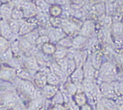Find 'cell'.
<instances>
[{
    "instance_id": "34",
    "label": "cell",
    "mask_w": 123,
    "mask_h": 110,
    "mask_svg": "<svg viewBox=\"0 0 123 110\" xmlns=\"http://www.w3.org/2000/svg\"><path fill=\"white\" fill-rule=\"evenodd\" d=\"M62 13V7L55 4L52 5H50L49 14L52 17H60L61 14Z\"/></svg>"
},
{
    "instance_id": "22",
    "label": "cell",
    "mask_w": 123,
    "mask_h": 110,
    "mask_svg": "<svg viewBox=\"0 0 123 110\" xmlns=\"http://www.w3.org/2000/svg\"><path fill=\"white\" fill-rule=\"evenodd\" d=\"M111 35H123V24L121 21L114 22L111 27Z\"/></svg>"
},
{
    "instance_id": "12",
    "label": "cell",
    "mask_w": 123,
    "mask_h": 110,
    "mask_svg": "<svg viewBox=\"0 0 123 110\" xmlns=\"http://www.w3.org/2000/svg\"><path fill=\"white\" fill-rule=\"evenodd\" d=\"M13 6L11 2L2 3L0 6V16L2 19L9 21L11 19V13H12Z\"/></svg>"
},
{
    "instance_id": "53",
    "label": "cell",
    "mask_w": 123,
    "mask_h": 110,
    "mask_svg": "<svg viewBox=\"0 0 123 110\" xmlns=\"http://www.w3.org/2000/svg\"><path fill=\"white\" fill-rule=\"evenodd\" d=\"M47 110H54L52 108H51V109H47Z\"/></svg>"
},
{
    "instance_id": "41",
    "label": "cell",
    "mask_w": 123,
    "mask_h": 110,
    "mask_svg": "<svg viewBox=\"0 0 123 110\" xmlns=\"http://www.w3.org/2000/svg\"><path fill=\"white\" fill-rule=\"evenodd\" d=\"M113 43L117 48H121L123 46V35H112Z\"/></svg>"
},
{
    "instance_id": "46",
    "label": "cell",
    "mask_w": 123,
    "mask_h": 110,
    "mask_svg": "<svg viewBox=\"0 0 123 110\" xmlns=\"http://www.w3.org/2000/svg\"><path fill=\"white\" fill-rule=\"evenodd\" d=\"M13 110H29V109H28V108H26L25 106H22V105L18 104L13 109Z\"/></svg>"
},
{
    "instance_id": "33",
    "label": "cell",
    "mask_w": 123,
    "mask_h": 110,
    "mask_svg": "<svg viewBox=\"0 0 123 110\" xmlns=\"http://www.w3.org/2000/svg\"><path fill=\"white\" fill-rule=\"evenodd\" d=\"M10 48L12 50L13 53L14 55H18V56H21V54H23L22 52L21 47H20V44H19V40H16V38L12 40V43L10 45Z\"/></svg>"
},
{
    "instance_id": "55",
    "label": "cell",
    "mask_w": 123,
    "mask_h": 110,
    "mask_svg": "<svg viewBox=\"0 0 123 110\" xmlns=\"http://www.w3.org/2000/svg\"><path fill=\"white\" fill-rule=\"evenodd\" d=\"M0 35H1V31H0Z\"/></svg>"
},
{
    "instance_id": "26",
    "label": "cell",
    "mask_w": 123,
    "mask_h": 110,
    "mask_svg": "<svg viewBox=\"0 0 123 110\" xmlns=\"http://www.w3.org/2000/svg\"><path fill=\"white\" fill-rule=\"evenodd\" d=\"M50 100H51V104L52 106L56 105V104H64V102H65V98H64L63 94L59 90Z\"/></svg>"
},
{
    "instance_id": "51",
    "label": "cell",
    "mask_w": 123,
    "mask_h": 110,
    "mask_svg": "<svg viewBox=\"0 0 123 110\" xmlns=\"http://www.w3.org/2000/svg\"><path fill=\"white\" fill-rule=\"evenodd\" d=\"M12 0H1V2H3V3H8V2H10Z\"/></svg>"
},
{
    "instance_id": "39",
    "label": "cell",
    "mask_w": 123,
    "mask_h": 110,
    "mask_svg": "<svg viewBox=\"0 0 123 110\" xmlns=\"http://www.w3.org/2000/svg\"><path fill=\"white\" fill-rule=\"evenodd\" d=\"M10 48V43L8 40L5 39L2 36L0 37V54Z\"/></svg>"
},
{
    "instance_id": "36",
    "label": "cell",
    "mask_w": 123,
    "mask_h": 110,
    "mask_svg": "<svg viewBox=\"0 0 123 110\" xmlns=\"http://www.w3.org/2000/svg\"><path fill=\"white\" fill-rule=\"evenodd\" d=\"M24 17V13L21 9L18 8V7H14L13 8L12 13H11V19L14 20H22Z\"/></svg>"
},
{
    "instance_id": "28",
    "label": "cell",
    "mask_w": 123,
    "mask_h": 110,
    "mask_svg": "<svg viewBox=\"0 0 123 110\" xmlns=\"http://www.w3.org/2000/svg\"><path fill=\"white\" fill-rule=\"evenodd\" d=\"M35 5L39 11L42 13H45L49 14V10L50 5L47 4L44 0H35Z\"/></svg>"
},
{
    "instance_id": "31",
    "label": "cell",
    "mask_w": 123,
    "mask_h": 110,
    "mask_svg": "<svg viewBox=\"0 0 123 110\" xmlns=\"http://www.w3.org/2000/svg\"><path fill=\"white\" fill-rule=\"evenodd\" d=\"M41 47L42 51L47 55H53V54L55 51V49H56L55 46H54L52 43H49V42L43 44V45L41 46Z\"/></svg>"
},
{
    "instance_id": "13",
    "label": "cell",
    "mask_w": 123,
    "mask_h": 110,
    "mask_svg": "<svg viewBox=\"0 0 123 110\" xmlns=\"http://www.w3.org/2000/svg\"><path fill=\"white\" fill-rule=\"evenodd\" d=\"M58 91V86H53L48 84H47L41 89L42 96L47 100H50Z\"/></svg>"
},
{
    "instance_id": "25",
    "label": "cell",
    "mask_w": 123,
    "mask_h": 110,
    "mask_svg": "<svg viewBox=\"0 0 123 110\" xmlns=\"http://www.w3.org/2000/svg\"><path fill=\"white\" fill-rule=\"evenodd\" d=\"M98 39L100 42L107 43L111 40V35L108 29L105 28H101L98 33Z\"/></svg>"
},
{
    "instance_id": "4",
    "label": "cell",
    "mask_w": 123,
    "mask_h": 110,
    "mask_svg": "<svg viewBox=\"0 0 123 110\" xmlns=\"http://www.w3.org/2000/svg\"><path fill=\"white\" fill-rule=\"evenodd\" d=\"M16 77V69L10 66L2 65L0 67V79L6 82L13 81Z\"/></svg>"
},
{
    "instance_id": "2",
    "label": "cell",
    "mask_w": 123,
    "mask_h": 110,
    "mask_svg": "<svg viewBox=\"0 0 123 110\" xmlns=\"http://www.w3.org/2000/svg\"><path fill=\"white\" fill-rule=\"evenodd\" d=\"M117 76L116 67L111 63L106 62L100 66L99 76L101 79L105 81L114 79Z\"/></svg>"
},
{
    "instance_id": "3",
    "label": "cell",
    "mask_w": 123,
    "mask_h": 110,
    "mask_svg": "<svg viewBox=\"0 0 123 110\" xmlns=\"http://www.w3.org/2000/svg\"><path fill=\"white\" fill-rule=\"evenodd\" d=\"M0 104L6 110L13 109L18 103L17 97L12 93H4L0 95Z\"/></svg>"
},
{
    "instance_id": "38",
    "label": "cell",
    "mask_w": 123,
    "mask_h": 110,
    "mask_svg": "<svg viewBox=\"0 0 123 110\" xmlns=\"http://www.w3.org/2000/svg\"><path fill=\"white\" fill-rule=\"evenodd\" d=\"M103 108L105 110H114L116 109V104L114 101H111L109 98H105L102 101Z\"/></svg>"
},
{
    "instance_id": "19",
    "label": "cell",
    "mask_w": 123,
    "mask_h": 110,
    "mask_svg": "<svg viewBox=\"0 0 123 110\" xmlns=\"http://www.w3.org/2000/svg\"><path fill=\"white\" fill-rule=\"evenodd\" d=\"M63 85V91L69 96H74L77 92L78 88L75 84H74L71 80L69 82H65Z\"/></svg>"
},
{
    "instance_id": "30",
    "label": "cell",
    "mask_w": 123,
    "mask_h": 110,
    "mask_svg": "<svg viewBox=\"0 0 123 110\" xmlns=\"http://www.w3.org/2000/svg\"><path fill=\"white\" fill-rule=\"evenodd\" d=\"M91 62L94 68H99L101 66V54L99 51H94L92 54Z\"/></svg>"
},
{
    "instance_id": "18",
    "label": "cell",
    "mask_w": 123,
    "mask_h": 110,
    "mask_svg": "<svg viewBox=\"0 0 123 110\" xmlns=\"http://www.w3.org/2000/svg\"><path fill=\"white\" fill-rule=\"evenodd\" d=\"M16 76L21 79L32 81L33 74L26 68H18L16 69Z\"/></svg>"
},
{
    "instance_id": "40",
    "label": "cell",
    "mask_w": 123,
    "mask_h": 110,
    "mask_svg": "<svg viewBox=\"0 0 123 110\" xmlns=\"http://www.w3.org/2000/svg\"><path fill=\"white\" fill-rule=\"evenodd\" d=\"M103 93H105L107 98H111L114 95V90L112 86L105 84V87H104V89H103Z\"/></svg>"
},
{
    "instance_id": "20",
    "label": "cell",
    "mask_w": 123,
    "mask_h": 110,
    "mask_svg": "<svg viewBox=\"0 0 123 110\" xmlns=\"http://www.w3.org/2000/svg\"><path fill=\"white\" fill-rule=\"evenodd\" d=\"M74 101L79 106H82L83 105L86 104L87 102V98L84 91L77 90V92L74 95Z\"/></svg>"
},
{
    "instance_id": "32",
    "label": "cell",
    "mask_w": 123,
    "mask_h": 110,
    "mask_svg": "<svg viewBox=\"0 0 123 110\" xmlns=\"http://www.w3.org/2000/svg\"><path fill=\"white\" fill-rule=\"evenodd\" d=\"M39 33L38 29L37 30H33L30 32H29L28 34L25 35L23 36L24 38H25L27 40H28L30 43H32V45H35L36 46V41L37 40V38L39 37Z\"/></svg>"
},
{
    "instance_id": "16",
    "label": "cell",
    "mask_w": 123,
    "mask_h": 110,
    "mask_svg": "<svg viewBox=\"0 0 123 110\" xmlns=\"http://www.w3.org/2000/svg\"><path fill=\"white\" fill-rule=\"evenodd\" d=\"M83 74L85 79H94L95 76V68L92 65L91 61L86 62L83 64Z\"/></svg>"
},
{
    "instance_id": "37",
    "label": "cell",
    "mask_w": 123,
    "mask_h": 110,
    "mask_svg": "<svg viewBox=\"0 0 123 110\" xmlns=\"http://www.w3.org/2000/svg\"><path fill=\"white\" fill-rule=\"evenodd\" d=\"M72 38L70 37H66L65 36L62 39L58 41V45L61 46H63L65 48H69L72 46Z\"/></svg>"
},
{
    "instance_id": "44",
    "label": "cell",
    "mask_w": 123,
    "mask_h": 110,
    "mask_svg": "<svg viewBox=\"0 0 123 110\" xmlns=\"http://www.w3.org/2000/svg\"><path fill=\"white\" fill-rule=\"evenodd\" d=\"M60 6H65V5H71L70 0H56V3Z\"/></svg>"
},
{
    "instance_id": "42",
    "label": "cell",
    "mask_w": 123,
    "mask_h": 110,
    "mask_svg": "<svg viewBox=\"0 0 123 110\" xmlns=\"http://www.w3.org/2000/svg\"><path fill=\"white\" fill-rule=\"evenodd\" d=\"M47 42H49V37L47 35H41L36 41V46H41Z\"/></svg>"
},
{
    "instance_id": "23",
    "label": "cell",
    "mask_w": 123,
    "mask_h": 110,
    "mask_svg": "<svg viewBox=\"0 0 123 110\" xmlns=\"http://www.w3.org/2000/svg\"><path fill=\"white\" fill-rule=\"evenodd\" d=\"M100 21H101L102 24V27L107 29H110L114 23L112 16H109L107 14L100 16Z\"/></svg>"
},
{
    "instance_id": "24",
    "label": "cell",
    "mask_w": 123,
    "mask_h": 110,
    "mask_svg": "<svg viewBox=\"0 0 123 110\" xmlns=\"http://www.w3.org/2000/svg\"><path fill=\"white\" fill-rule=\"evenodd\" d=\"M23 19L22 20H14V19H10L8 23L9 26L11 29V30L13 31V32L15 35H18V31L21 28V26L23 24Z\"/></svg>"
},
{
    "instance_id": "21",
    "label": "cell",
    "mask_w": 123,
    "mask_h": 110,
    "mask_svg": "<svg viewBox=\"0 0 123 110\" xmlns=\"http://www.w3.org/2000/svg\"><path fill=\"white\" fill-rule=\"evenodd\" d=\"M67 51H68V49L67 48L59 46L56 47L55 51L53 54V57L55 60H61V59L66 58L67 56Z\"/></svg>"
},
{
    "instance_id": "52",
    "label": "cell",
    "mask_w": 123,
    "mask_h": 110,
    "mask_svg": "<svg viewBox=\"0 0 123 110\" xmlns=\"http://www.w3.org/2000/svg\"><path fill=\"white\" fill-rule=\"evenodd\" d=\"M25 2H32V0H24Z\"/></svg>"
},
{
    "instance_id": "50",
    "label": "cell",
    "mask_w": 123,
    "mask_h": 110,
    "mask_svg": "<svg viewBox=\"0 0 123 110\" xmlns=\"http://www.w3.org/2000/svg\"><path fill=\"white\" fill-rule=\"evenodd\" d=\"M119 80H121L122 82H123V72H122L121 73H119Z\"/></svg>"
},
{
    "instance_id": "11",
    "label": "cell",
    "mask_w": 123,
    "mask_h": 110,
    "mask_svg": "<svg viewBox=\"0 0 123 110\" xmlns=\"http://www.w3.org/2000/svg\"><path fill=\"white\" fill-rule=\"evenodd\" d=\"M69 76L71 81L77 85V88L81 87L82 82L84 79V74L82 68H77Z\"/></svg>"
},
{
    "instance_id": "17",
    "label": "cell",
    "mask_w": 123,
    "mask_h": 110,
    "mask_svg": "<svg viewBox=\"0 0 123 110\" xmlns=\"http://www.w3.org/2000/svg\"><path fill=\"white\" fill-rule=\"evenodd\" d=\"M19 44L22 52L26 54H30L34 51L35 45H32V43H30L28 40H27L24 38L19 40Z\"/></svg>"
},
{
    "instance_id": "43",
    "label": "cell",
    "mask_w": 123,
    "mask_h": 110,
    "mask_svg": "<svg viewBox=\"0 0 123 110\" xmlns=\"http://www.w3.org/2000/svg\"><path fill=\"white\" fill-rule=\"evenodd\" d=\"M71 5L77 6V7H82L84 5V0H70Z\"/></svg>"
},
{
    "instance_id": "57",
    "label": "cell",
    "mask_w": 123,
    "mask_h": 110,
    "mask_svg": "<svg viewBox=\"0 0 123 110\" xmlns=\"http://www.w3.org/2000/svg\"><path fill=\"white\" fill-rule=\"evenodd\" d=\"M122 49H123V46H122Z\"/></svg>"
},
{
    "instance_id": "1",
    "label": "cell",
    "mask_w": 123,
    "mask_h": 110,
    "mask_svg": "<svg viewBox=\"0 0 123 110\" xmlns=\"http://www.w3.org/2000/svg\"><path fill=\"white\" fill-rule=\"evenodd\" d=\"M15 85L18 87V89L25 95L30 98V99H34L42 96L41 90L38 89L33 84L32 81L21 79L16 76L13 81Z\"/></svg>"
},
{
    "instance_id": "56",
    "label": "cell",
    "mask_w": 123,
    "mask_h": 110,
    "mask_svg": "<svg viewBox=\"0 0 123 110\" xmlns=\"http://www.w3.org/2000/svg\"><path fill=\"white\" fill-rule=\"evenodd\" d=\"M0 67H1V65H0Z\"/></svg>"
},
{
    "instance_id": "5",
    "label": "cell",
    "mask_w": 123,
    "mask_h": 110,
    "mask_svg": "<svg viewBox=\"0 0 123 110\" xmlns=\"http://www.w3.org/2000/svg\"><path fill=\"white\" fill-rule=\"evenodd\" d=\"M95 23L92 20H88L83 22V24L79 30L80 35H82L86 38H91L94 36L95 32Z\"/></svg>"
},
{
    "instance_id": "27",
    "label": "cell",
    "mask_w": 123,
    "mask_h": 110,
    "mask_svg": "<svg viewBox=\"0 0 123 110\" xmlns=\"http://www.w3.org/2000/svg\"><path fill=\"white\" fill-rule=\"evenodd\" d=\"M66 74L67 76H69L77 68L75 62L73 58H68L66 57Z\"/></svg>"
},
{
    "instance_id": "35",
    "label": "cell",
    "mask_w": 123,
    "mask_h": 110,
    "mask_svg": "<svg viewBox=\"0 0 123 110\" xmlns=\"http://www.w3.org/2000/svg\"><path fill=\"white\" fill-rule=\"evenodd\" d=\"M47 82L48 84L53 85V86H58L61 83L60 80L58 79V77L55 74H53L51 72V71L49 73L47 74Z\"/></svg>"
},
{
    "instance_id": "6",
    "label": "cell",
    "mask_w": 123,
    "mask_h": 110,
    "mask_svg": "<svg viewBox=\"0 0 123 110\" xmlns=\"http://www.w3.org/2000/svg\"><path fill=\"white\" fill-rule=\"evenodd\" d=\"M0 31H1V35L8 40H12L15 37V34L11 30L8 21L4 19L0 20Z\"/></svg>"
},
{
    "instance_id": "10",
    "label": "cell",
    "mask_w": 123,
    "mask_h": 110,
    "mask_svg": "<svg viewBox=\"0 0 123 110\" xmlns=\"http://www.w3.org/2000/svg\"><path fill=\"white\" fill-rule=\"evenodd\" d=\"M49 69L51 72L58 77L61 82H65L66 81V74L61 70L59 65L56 62H52L49 65Z\"/></svg>"
},
{
    "instance_id": "47",
    "label": "cell",
    "mask_w": 123,
    "mask_h": 110,
    "mask_svg": "<svg viewBox=\"0 0 123 110\" xmlns=\"http://www.w3.org/2000/svg\"><path fill=\"white\" fill-rule=\"evenodd\" d=\"M80 110H92V109L90 106L88 105L87 104H86L83 105L82 106H80Z\"/></svg>"
},
{
    "instance_id": "48",
    "label": "cell",
    "mask_w": 123,
    "mask_h": 110,
    "mask_svg": "<svg viewBox=\"0 0 123 110\" xmlns=\"http://www.w3.org/2000/svg\"><path fill=\"white\" fill-rule=\"evenodd\" d=\"M47 4H49V5H55L56 3V0H44Z\"/></svg>"
},
{
    "instance_id": "7",
    "label": "cell",
    "mask_w": 123,
    "mask_h": 110,
    "mask_svg": "<svg viewBox=\"0 0 123 110\" xmlns=\"http://www.w3.org/2000/svg\"><path fill=\"white\" fill-rule=\"evenodd\" d=\"M33 84L36 85V87L41 90L42 88L47 84V73L43 71H37L32 77Z\"/></svg>"
},
{
    "instance_id": "54",
    "label": "cell",
    "mask_w": 123,
    "mask_h": 110,
    "mask_svg": "<svg viewBox=\"0 0 123 110\" xmlns=\"http://www.w3.org/2000/svg\"><path fill=\"white\" fill-rule=\"evenodd\" d=\"M122 67H123V60H122Z\"/></svg>"
},
{
    "instance_id": "45",
    "label": "cell",
    "mask_w": 123,
    "mask_h": 110,
    "mask_svg": "<svg viewBox=\"0 0 123 110\" xmlns=\"http://www.w3.org/2000/svg\"><path fill=\"white\" fill-rule=\"evenodd\" d=\"M52 109L54 110H69L66 106H64L63 104H56L52 106Z\"/></svg>"
},
{
    "instance_id": "15",
    "label": "cell",
    "mask_w": 123,
    "mask_h": 110,
    "mask_svg": "<svg viewBox=\"0 0 123 110\" xmlns=\"http://www.w3.org/2000/svg\"><path fill=\"white\" fill-rule=\"evenodd\" d=\"M86 45H88V39L82 35L75 36L72 40V47L77 50L82 49Z\"/></svg>"
},
{
    "instance_id": "49",
    "label": "cell",
    "mask_w": 123,
    "mask_h": 110,
    "mask_svg": "<svg viewBox=\"0 0 123 110\" xmlns=\"http://www.w3.org/2000/svg\"><path fill=\"white\" fill-rule=\"evenodd\" d=\"M118 0H107L106 2H110V3H113V4H115Z\"/></svg>"
},
{
    "instance_id": "29",
    "label": "cell",
    "mask_w": 123,
    "mask_h": 110,
    "mask_svg": "<svg viewBox=\"0 0 123 110\" xmlns=\"http://www.w3.org/2000/svg\"><path fill=\"white\" fill-rule=\"evenodd\" d=\"M13 56H14V54L12 50H11L10 48H9L5 51H4L3 53L0 54V62H4V63H7L13 59Z\"/></svg>"
},
{
    "instance_id": "14",
    "label": "cell",
    "mask_w": 123,
    "mask_h": 110,
    "mask_svg": "<svg viewBox=\"0 0 123 110\" xmlns=\"http://www.w3.org/2000/svg\"><path fill=\"white\" fill-rule=\"evenodd\" d=\"M36 27V23L33 21H24L22 25L21 26V28L18 31V35L20 36H24L27 34H28L29 32H32L35 29Z\"/></svg>"
},
{
    "instance_id": "9",
    "label": "cell",
    "mask_w": 123,
    "mask_h": 110,
    "mask_svg": "<svg viewBox=\"0 0 123 110\" xmlns=\"http://www.w3.org/2000/svg\"><path fill=\"white\" fill-rule=\"evenodd\" d=\"M46 101L47 99H45L43 97L31 99L27 108L29 110H43L44 107H45Z\"/></svg>"
},
{
    "instance_id": "8",
    "label": "cell",
    "mask_w": 123,
    "mask_h": 110,
    "mask_svg": "<svg viewBox=\"0 0 123 110\" xmlns=\"http://www.w3.org/2000/svg\"><path fill=\"white\" fill-rule=\"evenodd\" d=\"M23 62H24L25 68L30 71L32 74L33 73H36L40 69L39 68L40 67L38 64V62L35 56H28L23 60Z\"/></svg>"
}]
</instances>
